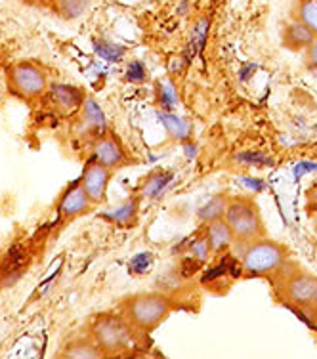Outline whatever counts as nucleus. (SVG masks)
<instances>
[{
  "label": "nucleus",
  "mask_w": 317,
  "mask_h": 359,
  "mask_svg": "<svg viewBox=\"0 0 317 359\" xmlns=\"http://www.w3.org/2000/svg\"><path fill=\"white\" fill-rule=\"evenodd\" d=\"M174 310L173 300L161 292H138L128 297L121 306L123 318L138 331L151 332Z\"/></svg>",
  "instance_id": "f257e3e1"
},
{
  "label": "nucleus",
  "mask_w": 317,
  "mask_h": 359,
  "mask_svg": "<svg viewBox=\"0 0 317 359\" xmlns=\"http://www.w3.org/2000/svg\"><path fill=\"white\" fill-rule=\"evenodd\" d=\"M289 256V250L281 243L271 241L266 237L247 243L243 252L241 268L247 277H266L281 268Z\"/></svg>",
  "instance_id": "f03ea898"
},
{
  "label": "nucleus",
  "mask_w": 317,
  "mask_h": 359,
  "mask_svg": "<svg viewBox=\"0 0 317 359\" xmlns=\"http://www.w3.org/2000/svg\"><path fill=\"white\" fill-rule=\"evenodd\" d=\"M224 218L229 224V228L234 229L237 241L250 243L260 237H266L262 215L252 197H243V195L231 197Z\"/></svg>",
  "instance_id": "7ed1b4c3"
},
{
  "label": "nucleus",
  "mask_w": 317,
  "mask_h": 359,
  "mask_svg": "<svg viewBox=\"0 0 317 359\" xmlns=\"http://www.w3.org/2000/svg\"><path fill=\"white\" fill-rule=\"evenodd\" d=\"M92 339L105 353H121L130 348V325L123 316H102L92 325Z\"/></svg>",
  "instance_id": "20e7f679"
},
{
  "label": "nucleus",
  "mask_w": 317,
  "mask_h": 359,
  "mask_svg": "<svg viewBox=\"0 0 317 359\" xmlns=\"http://www.w3.org/2000/svg\"><path fill=\"white\" fill-rule=\"evenodd\" d=\"M283 297L298 308L317 306V277L304 269H295L283 281Z\"/></svg>",
  "instance_id": "39448f33"
},
{
  "label": "nucleus",
  "mask_w": 317,
  "mask_h": 359,
  "mask_svg": "<svg viewBox=\"0 0 317 359\" xmlns=\"http://www.w3.org/2000/svg\"><path fill=\"white\" fill-rule=\"evenodd\" d=\"M10 84L12 88L25 97H35L42 96L48 83H46V76L39 67L31 65V63H18L10 71Z\"/></svg>",
  "instance_id": "423d86ee"
},
{
  "label": "nucleus",
  "mask_w": 317,
  "mask_h": 359,
  "mask_svg": "<svg viewBox=\"0 0 317 359\" xmlns=\"http://www.w3.org/2000/svg\"><path fill=\"white\" fill-rule=\"evenodd\" d=\"M109 180L111 168L104 166L102 163H97L96 159L90 161L88 165H86L83 178H81V186L84 187L88 199L92 201L94 205H102V203H105Z\"/></svg>",
  "instance_id": "0eeeda50"
},
{
  "label": "nucleus",
  "mask_w": 317,
  "mask_h": 359,
  "mask_svg": "<svg viewBox=\"0 0 317 359\" xmlns=\"http://www.w3.org/2000/svg\"><path fill=\"white\" fill-rule=\"evenodd\" d=\"M94 159L113 170L128 163V151L115 132H105L94 145Z\"/></svg>",
  "instance_id": "6e6552de"
},
{
  "label": "nucleus",
  "mask_w": 317,
  "mask_h": 359,
  "mask_svg": "<svg viewBox=\"0 0 317 359\" xmlns=\"http://www.w3.org/2000/svg\"><path fill=\"white\" fill-rule=\"evenodd\" d=\"M94 203L88 199V195L84 191V187L81 186V182L71 186L65 194H63L62 201H60V216L65 220L76 218V216H83L84 212H88L90 207Z\"/></svg>",
  "instance_id": "1a4fd4ad"
},
{
  "label": "nucleus",
  "mask_w": 317,
  "mask_h": 359,
  "mask_svg": "<svg viewBox=\"0 0 317 359\" xmlns=\"http://www.w3.org/2000/svg\"><path fill=\"white\" fill-rule=\"evenodd\" d=\"M316 36V33L306 23H302L300 20H295L287 23V27L283 31V44L292 52H300V50L308 48Z\"/></svg>",
  "instance_id": "9d476101"
},
{
  "label": "nucleus",
  "mask_w": 317,
  "mask_h": 359,
  "mask_svg": "<svg viewBox=\"0 0 317 359\" xmlns=\"http://www.w3.org/2000/svg\"><path fill=\"white\" fill-rule=\"evenodd\" d=\"M207 239L213 247V252H220V250L229 249L234 241H237L234 235V229L229 228L226 218H218V220L208 222L207 228Z\"/></svg>",
  "instance_id": "9b49d317"
},
{
  "label": "nucleus",
  "mask_w": 317,
  "mask_h": 359,
  "mask_svg": "<svg viewBox=\"0 0 317 359\" xmlns=\"http://www.w3.org/2000/svg\"><path fill=\"white\" fill-rule=\"evenodd\" d=\"M50 94L54 97V102L63 111H75L79 105L84 104V92L76 86H71V84H52L50 86Z\"/></svg>",
  "instance_id": "f8f14e48"
},
{
  "label": "nucleus",
  "mask_w": 317,
  "mask_h": 359,
  "mask_svg": "<svg viewBox=\"0 0 317 359\" xmlns=\"http://www.w3.org/2000/svg\"><path fill=\"white\" fill-rule=\"evenodd\" d=\"M158 121H161V125L165 126V130L168 132L170 138L178 140V142H186V140L191 138L194 126L184 117H178V115L168 113V111H161L158 113Z\"/></svg>",
  "instance_id": "ddd939ff"
},
{
  "label": "nucleus",
  "mask_w": 317,
  "mask_h": 359,
  "mask_svg": "<svg viewBox=\"0 0 317 359\" xmlns=\"http://www.w3.org/2000/svg\"><path fill=\"white\" fill-rule=\"evenodd\" d=\"M170 182H173V172L163 170V168H157V170H153V172L144 180L140 194H142V197H147V199H155V197H158V195L165 191L166 186H168Z\"/></svg>",
  "instance_id": "4468645a"
},
{
  "label": "nucleus",
  "mask_w": 317,
  "mask_h": 359,
  "mask_svg": "<svg viewBox=\"0 0 317 359\" xmlns=\"http://www.w3.org/2000/svg\"><path fill=\"white\" fill-rule=\"evenodd\" d=\"M25 252L21 250V247H14L6 256V260L2 264V269H0V276H2V283L4 287L12 285L21 276L23 271V260H25Z\"/></svg>",
  "instance_id": "2eb2a0df"
},
{
  "label": "nucleus",
  "mask_w": 317,
  "mask_h": 359,
  "mask_svg": "<svg viewBox=\"0 0 317 359\" xmlns=\"http://www.w3.org/2000/svg\"><path fill=\"white\" fill-rule=\"evenodd\" d=\"M229 199L231 197H228V195H214L213 199H208L203 207L197 210V216H199L201 222H205V224H208V222L213 220H218V218H224L226 216V210H228V205H229Z\"/></svg>",
  "instance_id": "dca6fc26"
},
{
  "label": "nucleus",
  "mask_w": 317,
  "mask_h": 359,
  "mask_svg": "<svg viewBox=\"0 0 317 359\" xmlns=\"http://www.w3.org/2000/svg\"><path fill=\"white\" fill-rule=\"evenodd\" d=\"M138 208H140V201L138 197H134V199L124 201L123 205H119L117 208H113L111 212L105 215V218L113 222V224L130 226V224H134L136 218H138Z\"/></svg>",
  "instance_id": "f3484780"
},
{
  "label": "nucleus",
  "mask_w": 317,
  "mask_h": 359,
  "mask_svg": "<svg viewBox=\"0 0 317 359\" xmlns=\"http://www.w3.org/2000/svg\"><path fill=\"white\" fill-rule=\"evenodd\" d=\"M104 350L96 342H90V340H76V342L67 346V350L63 352V358L69 359H97L104 358Z\"/></svg>",
  "instance_id": "a211bd4d"
},
{
  "label": "nucleus",
  "mask_w": 317,
  "mask_h": 359,
  "mask_svg": "<svg viewBox=\"0 0 317 359\" xmlns=\"http://www.w3.org/2000/svg\"><path fill=\"white\" fill-rule=\"evenodd\" d=\"M83 123L88 130H104L105 117L104 111L94 100H84L83 104Z\"/></svg>",
  "instance_id": "6ab92c4d"
},
{
  "label": "nucleus",
  "mask_w": 317,
  "mask_h": 359,
  "mask_svg": "<svg viewBox=\"0 0 317 359\" xmlns=\"http://www.w3.org/2000/svg\"><path fill=\"white\" fill-rule=\"evenodd\" d=\"M298 20L306 23L317 35V0H304L298 6Z\"/></svg>",
  "instance_id": "aec40b11"
},
{
  "label": "nucleus",
  "mask_w": 317,
  "mask_h": 359,
  "mask_svg": "<svg viewBox=\"0 0 317 359\" xmlns=\"http://www.w3.org/2000/svg\"><path fill=\"white\" fill-rule=\"evenodd\" d=\"M189 252H191V256H194L197 262H207L208 256L213 252V247H210V243H208L207 237H201V239H195V241L191 243Z\"/></svg>",
  "instance_id": "412c9836"
},
{
  "label": "nucleus",
  "mask_w": 317,
  "mask_h": 359,
  "mask_svg": "<svg viewBox=\"0 0 317 359\" xmlns=\"http://www.w3.org/2000/svg\"><path fill=\"white\" fill-rule=\"evenodd\" d=\"M153 266V255L151 252H140L130 260V271L136 276L147 273L149 268Z\"/></svg>",
  "instance_id": "4be33fe9"
},
{
  "label": "nucleus",
  "mask_w": 317,
  "mask_h": 359,
  "mask_svg": "<svg viewBox=\"0 0 317 359\" xmlns=\"http://www.w3.org/2000/svg\"><path fill=\"white\" fill-rule=\"evenodd\" d=\"M158 100H161V104H163L165 109H170V107L176 105V100H178V97H176L174 86L168 83V81L158 84Z\"/></svg>",
  "instance_id": "5701e85b"
},
{
  "label": "nucleus",
  "mask_w": 317,
  "mask_h": 359,
  "mask_svg": "<svg viewBox=\"0 0 317 359\" xmlns=\"http://www.w3.org/2000/svg\"><path fill=\"white\" fill-rule=\"evenodd\" d=\"M208 18H199L197 23L194 25V31H191V42L197 44V46H203L205 44V39H207V33H208Z\"/></svg>",
  "instance_id": "b1692460"
},
{
  "label": "nucleus",
  "mask_w": 317,
  "mask_h": 359,
  "mask_svg": "<svg viewBox=\"0 0 317 359\" xmlns=\"http://www.w3.org/2000/svg\"><path fill=\"white\" fill-rule=\"evenodd\" d=\"M237 161L241 165H271V159H268L262 153H243V155H237Z\"/></svg>",
  "instance_id": "393cba45"
},
{
  "label": "nucleus",
  "mask_w": 317,
  "mask_h": 359,
  "mask_svg": "<svg viewBox=\"0 0 317 359\" xmlns=\"http://www.w3.org/2000/svg\"><path fill=\"white\" fill-rule=\"evenodd\" d=\"M126 76H128V81H132V83H142V81H145V76H147V73H145L144 63L132 62L130 65H128Z\"/></svg>",
  "instance_id": "a878e982"
},
{
  "label": "nucleus",
  "mask_w": 317,
  "mask_h": 359,
  "mask_svg": "<svg viewBox=\"0 0 317 359\" xmlns=\"http://www.w3.org/2000/svg\"><path fill=\"white\" fill-rule=\"evenodd\" d=\"M62 10H65L69 18H75L84 10V0H62Z\"/></svg>",
  "instance_id": "bb28decb"
},
{
  "label": "nucleus",
  "mask_w": 317,
  "mask_h": 359,
  "mask_svg": "<svg viewBox=\"0 0 317 359\" xmlns=\"http://www.w3.org/2000/svg\"><path fill=\"white\" fill-rule=\"evenodd\" d=\"M100 54L104 55V57H107V60H121V55L124 54L123 48H117V46H111V44H104L102 48H100Z\"/></svg>",
  "instance_id": "cd10ccee"
},
{
  "label": "nucleus",
  "mask_w": 317,
  "mask_h": 359,
  "mask_svg": "<svg viewBox=\"0 0 317 359\" xmlns=\"http://www.w3.org/2000/svg\"><path fill=\"white\" fill-rule=\"evenodd\" d=\"M306 60H308V63H310L311 67H316L317 69V36L313 39V42H311L310 46L306 48Z\"/></svg>",
  "instance_id": "c85d7f7f"
},
{
  "label": "nucleus",
  "mask_w": 317,
  "mask_h": 359,
  "mask_svg": "<svg viewBox=\"0 0 317 359\" xmlns=\"http://www.w3.org/2000/svg\"><path fill=\"white\" fill-rule=\"evenodd\" d=\"M313 222H316V229H317V215H316V220H313Z\"/></svg>",
  "instance_id": "c756f323"
}]
</instances>
